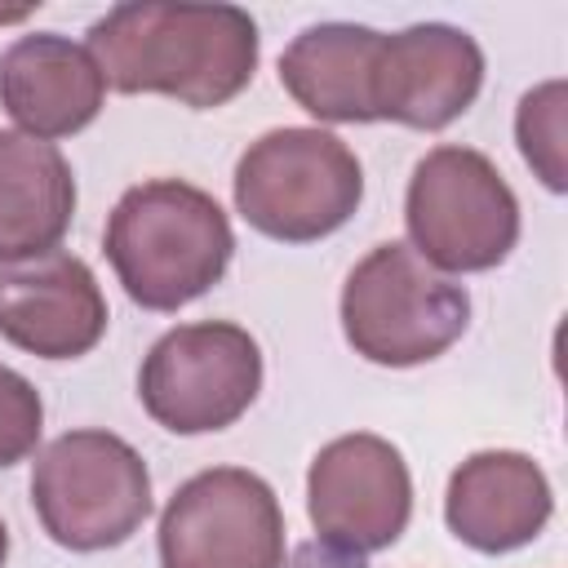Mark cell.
<instances>
[{"mask_svg": "<svg viewBox=\"0 0 568 568\" xmlns=\"http://www.w3.org/2000/svg\"><path fill=\"white\" fill-rule=\"evenodd\" d=\"M75 217V173L67 155L31 133L0 129V262L58 248Z\"/></svg>", "mask_w": 568, "mask_h": 568, "instance_id": "15", "label": "cell"}, {"mask_svg": "<svg viewBox=\"0 0 568 568\" xmlns=\"http://www.w3.org/2000/svg\"><path fill=\"white\" fill-rule=\"evenodd\" d=\"M555 510V493L546 470L515 448H484L470 453L444 493V519L457 541L479 555H506L546 528Z\"/></svg>", "mask_w": 568, "mask_h": 568, "instance_id": "12", "label": "cell"}, {"mask_svg": "<svg viewBox=\"0 0 568 568\" xmlns=\"http://www.w3.org/2000/svg\"><path fill=\"white\" fill-rule=\"evenodd\" d=\"M284 510L244 466L191 475L160 515V568H280Z\"/></svg>", "mask_w": 568, "mask_h": 568, "instance_id": "8", "label": "cell"}, {"mask_svg": "<svg viewBox=\"0 0 568 568\" xmlns=\"http://www.w3.org/2000/svg\"><path fill=\"white\" fill-rule=\"evenodd\" d=\"M106 80L93 53L58 31L18 36L0 53V106L13 115L18 133L67 138L98 120Z\"/></svg>", "mask_w": 568, "mask_h": 568, "instance_id": "13", "label": "cell"}, {"mask_svg": "<svg viewBox=\"0 0 568 568\" xmlns=\"http://www.w3.org/2000/svg\"><path fill=\"white\" fill-rule=\"evenodd\" d=\"M115 93H164L191 111L226 106L257 71V22L240 4L129 0L84 44Z\"/></svg>", "mask_w": 568, "mask_h": 568, "instance_id": "1", "label": "cell"}, {"mask_svg": "<svg viewBox=\"0 0 568 568\" xmlns=\"http://www.w3.org/2000/svg\"><path fill=\"white\" fill-rule=\"evenodd\" d=\"M306 515L333 550L373 555L395 546L413 515L404 453L368 430L328 439L306 470Z\"/></svg>", "mask_w": 568, "mask_h": 568, "instance_id": "9", "label": "cell"}, {"mask_svg": "<svg viewBox=\"0 0 568 568\" xmlns=\"http://www.w3.org/2000/svg\"><path fill=\"white\" fill-rule=\"evenodd\" d=\"M364 200L355 151L311 124H284L244 146L235 164V209L244 222L284 244H311L351 222Z\"/></svg>", "mask_w": 568, "mask_h": 568, "instance_id": "4", "label": "cell"}, {"mask_svg": "<svg viewBox=\"0 0 568 568\" xmlns=\"http://www.w3.org/2000/svg\"><path fill=\"white\" fill-rule=\"evenodd\" d=\"M404 222L413 248L444 275L493 271L519 244V200L475 146H435L413 164Z\"/></svg>", "mask_w": 568, "mask_h": 568, "instance_id": "6", "label": "cell"}, {"mask_svg": "<svg viewBox=\"0 0 568 568\" xmlns=\"http://www.w3.org/2000/svg\"><path fill=\"white\" fill-rule=\"evenodd\" d=\"M4 559H9V528H4V519H0V568H4Z\"/></svg>", "mask_w": 568, "mask_h": 568, "instance_id": "18", "label": "cell"}, {"mask_svg": "<svg viewBox=\"0 0 568 568\" xmlns=\"http://www.w3.org/2000/svg\"><path fill=\"white\" fill-rule=\"evenodd\" d=\"M262 390V346L248 328L200 320L169 328L138 368L142 408L173 435L235 426Z\"/></svg>", "mask_w": 568, "mask_h": 568, "instance_id": "7", "label": "cell"}, {"mask_svg": "<svg viewBox=\"0 0 568 568\" xmlns=\"http://www.w3.org/2000/svg\"><path fill=\"white\" fill-rule=\"evenodd\" d=\"M102 248L142 311H178L226 275L235 235L209 191L182 178H151L115 200Z\"/></svg>", "mask_w": 568, "mask_h": 568, "instance_id": "2", "label": "cell"}, {"mask_svg": "<svg viewBox=\"0 0 568 568\" xmlns=\"http://www.w3.org/2000/svg\"><path fill=\"white\" fill-rule=\"evenodd\" d=\"M31 506L67 550L124 546L151 515V470L111 430H67L31 466Z\"/></svg>", "mask_w": 568, "mask_h": 568, "instance_id": "5", "label": "cell"}, {"mask_svg": "<svg viewBox=\"0 0 568 568\" xmlns=\"http://www.w3.org/2000/svg\"><path fill=\"white\" fill-rule=\"evenodd\" d=\"M40 430H44L40 390L22 373L0 364V470L22 462L27 453H36Z\"/></svg>", "mask_w": 568, "mask_h": 568, "instance_id": "17", "label": "cell"}, {"mask_svg": "<svg viewBox=\"0 0 568 568\" xmlns=\"http://www.w3.org/2000/svg\"><path fill=\"white\" fill-rule=\"evenodd\" d=\"M377 53H382V31L359 22H320L293 36V44L280 53V84L315 120L373 124Z\"/></svg>", "mask_w": 568, "mask_h": 568, "instance_id": "14", "label": "cell"}, {"mask_svg": "<svg viewBox=\"0 0 568 568\" xmlns=\"http://www.w3.org/2000/svg\"><path fill=\"white\" fill-rule=\"evenodd\" d=\"M470 324V293L413 244L386 240L342 284V333L355 355L382 368L439 359Z\"/></svg>", "mask_w": 568, "mask_h": 568, "instance_id": "3", "label": "cell"}, {"mask_svg": "<svg viewBox=\"0 0 568 568\" xmlns=\"http://www.w3.org/2000/svg\"><path fill=\"white\" fill-rule=\"evenodd\" d=\"M564 111H568V84L564 80H546L537 89H528L519 98L515 111V138H519V155L532 164V173L550 186L564 191Z\"/></svg>", "mask_w": 568, "mask_h": 568, "instance_id": "16", "label": "cell"}, {"mask_svg": "<svg viewBox=\"0 0 568 568\" xmlns=\"http://www.w3.org/2000/svg\"><path fill=\"white\" fill-rule=\"evenodd\" d=\"M106 333V297L84 257L49 248L0 262V337L40 359H80Z\"/></svg>", "mask_w": 568, "mask_h": 568, "instance_id": "10", "label": "cell"}, {"mask_svg": "<svg viewBox=\"0 0 568 568\" xmlns=\"http://www.w3.org/2000/svg\"><path fill=\"white\" fill-rule=\"evenodd\" d=\"M484 84V49L448 22H413L382 36L377 53V120L408 129L453 124Z\"/></svg>", "mask_w": 568, "mask_h": 568, "instance_id": "11", "label": "cell"}]
</instances>
